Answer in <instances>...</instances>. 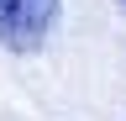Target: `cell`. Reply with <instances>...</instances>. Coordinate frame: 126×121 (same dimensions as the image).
Instances as JSON below:
<instances>
[{
    "mask_svg": "<svg viewBox=\"0 0 126 121\" xmlns=\"http://www.w3.org/2000/svg\"><path fill=\"white\" fill-rule=\"evenodd\" d=\"M58 26V0H0V42L11 53H37Z\"/></svg>",
    "mask_w": 126,
    "mask_h": 121,
    "instance_id": "obj_1",
    "label": "cell"
},
{
    "mask_svg": "<svg viewBox=\"0 0 126 121\" xmlns=\"http://www.w3.org/2000/svg\"><path fill=\"white\" fill-rule=\"evenodd\" d=\"M116 5H126V0H116Z\"/></svg>",
    "mask_w": 126,
    "mask_h": 121,
    "instance_id": "obj_2",
    "label": "cell"
}]
</instances>
